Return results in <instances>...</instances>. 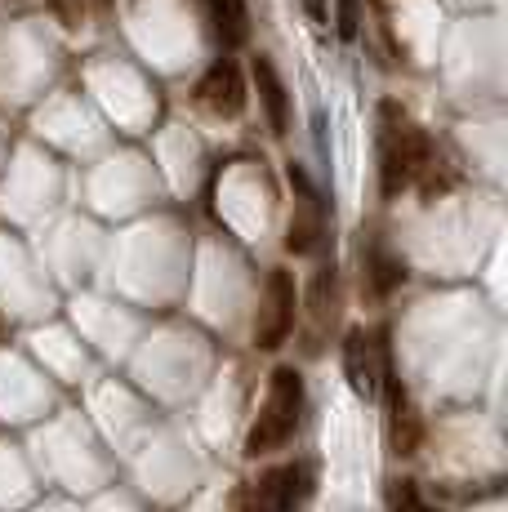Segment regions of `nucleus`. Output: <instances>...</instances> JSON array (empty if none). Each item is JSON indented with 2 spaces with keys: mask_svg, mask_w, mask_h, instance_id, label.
Segmentation results:
<instances>
[{
  "mask_svg": "<svg viewBox=\"0 0 508 512\" xmlns=\"http://www.w3.org/2000/svg\"><path fill=\"white\" fill-rule=\"evenodd\" d=\"M254 85H259V98H263V112H268V125L272 134H286L290 130V94H286V81L277 76L272 58H254Z\"/></svg>",
  "mask_w": 508,
  "mask_h": 512,
  "instance_id": "obj_9",
  "label": "nucleus"
},
{
  "mask_svg": "<svg viewBox=\"0 0 508 512\" xmlns=\"http://www.w3.org/2000/svg\"><path fill=\"white\" fill-rule=\"evenodd\" d=\"M388 508L393 512H437L433 504H424L415 481H393V486H388Z\"/></svg>",
  "mask_w": 508,
  "mask_h": 512,
  "instance_id": "obj_14",
  "label": "nucleus"
},
{
  "mask_svg": "<svg viewBox=\"0 0 508 512\" xmlns=\"http://www.w3.org/2000/svg\"><path fill=\"white\" fill-rule=\"evenodd\" d=\"M379 388H384V401H388V441H393V455H415L419 441H424V419L410 406V392L402 388V379L393 370L384 374Z\"/></svg>",
  "mask_w": 508,
  "mask_h": 512,
  "instance_id": "obj_8",
  "label": "nucleus"
},
{
  "mask_svg": "<svg viewBox=\"0 0 508 512\" xmlns=\"http://www.w3.org/2000/svg\"><path fill=\"white\" fill-rule=\"evenodd\" d=\"M299 415H304V379H299L295 366H277L268 379V397H263L259 415H254L250 432H246V455H272L281 450L299 428Z\"/></svg>",
  "mask_w": 508,
  "mask_h": 512,
  "instance_id": "obj_2",
  "label": "nucleus"
},
{
  "mask_svg": "<svg viewBox=\"0 0 508 512\" xmlns=\"http://www.w3.org/2000/svg\"><path fill=\"white\" fill-rule=\"evenodd\" d=\"M210 5V23L223 49H241L250 41V9L246 0H205Z\"/></svg>",
  "mask_w": 508,
  "mask_h": 512,
  "instance_id": "obj_10",
  "label": "nucleus"
},
{
  "mask_svg": "<svg viewBox=\"0 0 508 512\" xmlns=\"http://www.w3.org/2000/svg\"><path fill=\"white\" fill-rule=\"evenodd\" d=\"M312 464H281L272 472H263L254 495L263 499L268 512H299L312 499Z\"/></svg>",
  "mask_w": 508,
  "mask_h": 512,
  "instance_id": "obj_7",
  "label": "nucleus"
},
{
  "mask_svg": "<svg viewBox=\"0 0 508 512\" xmlns=\"http://www.w3.org/2000/svg\"><path fill=\"white\" fill-rule=\"evenodd\" d=\"M388 370H393V357H388L384 330H353L344 339V374L357 397H375Z\"/></svg>",
  "mask_w": 508,
  "mask_h": 512,
  "instance_id": "obj_4",
  "label": "nucleus"
},
{
  "mask_svg": "<svg viewBox=\"0 0 508 512\" xmlns=\"http://www.w3.org/2000/svg\"><path fill=\"white\" fill-rule=\"evenodd\" d=\"M295 308H299L295 277L286 268H272L268 285H263L259 312H254V348L277 352L290 339V330H295Z\"/></svg>",
  "mask_w": 508,
  "mask_h": 512,
  "instance_id": "obj_3",
  "label": "nucleus"
},
{
  "mask_svg": "<svg viewBox=\"0 0 508 512\" xmlns=\"http://www.w3.org/2000/svg\"><path fill=\"white\" fill-rule=\"evenodd\" d=\"M366 268H370V285H375V294H388V290H397V285L406 281V263L393 259L388 250H379V245L370 250Z\"/></svg>",
  "mask_w": 508,
  "mask_h": 512,
  "instance_id": "obj_12",
  "label": "nucleus"
},
{
  "mask_svg": "<svg viewBox=\"0 0 508 512\" xmlns=\"http://www.w3.org/2000/svg\"><path fill=\"white\" fill-rule=\"evenodd\" d=\"M357 27H361V5L357 0H339V36L357 41Z\"/></svg>",
  "mask_w": 508,
  "mask_h": 512,
  "instance_id": "obj_15",
  "label": "nucleus"
},
{
  "mask_svg": "<svg viewBox=\"0 0 508 512\" xmlns=\"http://www.w3.org/2000/svg\"><path fill=\"white\" fill-rule=\"evenodd\" d=\"M308 303H312V317H317L321 326H326V321H335V312H339V277H335V268H321L317 272Z\"/></svg>",
  "mask_w": 508,
  "mask_h": 512,
  "instance_id": "obj_11",
  "label": "nucleus"
},
{
  "mask_svg": "<svg viewBox=\"0 0 508 512\" xmlns=\"http://www.w3.org/2000/svg\"><path fill=\"white\" fill-rule=\"evenodd\" d=\"M428 152H433V139L410 121L402 107L397 103L379 107V187H384L388 201H397L419 179V170L428 165Z\"/></svg>",
  "mask_w": 508,
  "mask_h": 512,
  "instance_id": "obj_1",
  "label": "nucleus"
},
{
  "mask_svg": "<svg viewBox=\"0 0 508 512\" xmlns=\"http://www.w3.org/2000/svg\"><path fill=\"white\" fill-rule=\"evenodd\" d=\"M107 5H112V0H50V9L58 14V23L72 27V32H81L85 23H94V18H99Z\"/></svg>",
  "mask_w": 508,
  "mask_h": 512,
  "instance_id": "obj_13",
  "label": "nucleus"
},
{
  "mask_svg": "<svg viewBox=\"0 0 508 512\" xmlns=\"http://www.w3.org/2000/svg\"><path fill=\"white\" fill-rule=\"evenodd\" d=\"M228 512H268V508H263V499L254 495V486H241L237 495L228 499Z\"/></svg>",
  "mask_w": 508,
  "mask_h": 512,
  "instance_id": "obj_16",
  "label": "nucleus"
},
{
  "mask_svg": "<svg viewBox=\"0 0 508 512\" xmlns=\"http://www.w3.org/2000/svg\"><path fill=\"white\" fill-rule=\"evenodd\" d=\"M197 103L210 116H219V121H232V116L246 112V76H241V67L232 63V58H219V63L201 76Z\"/></svg>",
  "mask_w": 508,
  "mask_h": 512,
  "instance_id": "obj_5",
  "label": "nucleus"
},
{
  "mask_svg": "<svg viewBox=\"0 0 508 512\" xmlns=\"http://www.w3.org/2000/svg\"><path fill=\"white\" fill-rule=\"evenodd\" d=\"M286 174H290V187L299 192V205H295L290 228H286V250L308 254L312 245L321 241V232H326V223H321V196H317V187H312V179L304 174V165H290Z\"/></svg>",
  "mask_w": 508,
  "mask_h": 512,
  "instance_id": "obj_6",
  "label": "nucleus"
},
{
  "mask_svg": "<svg viewBox=\"0 0 508 512\" xmlns=\"http://www.w3.org/2000/svg\"><path fill=\"white\" fill-rule=\"evenodd\" d=\"M304 9H308L312 23H330V5H326V0H304Z\"/></svg>",
  "mask_w": 508,
  "mask_h": 512,
  "instance_id": "obj_17",
  "label": "nucleus"
}]
</instances>
